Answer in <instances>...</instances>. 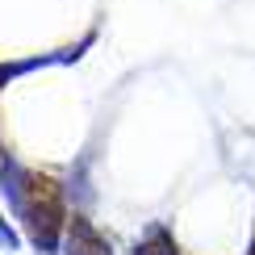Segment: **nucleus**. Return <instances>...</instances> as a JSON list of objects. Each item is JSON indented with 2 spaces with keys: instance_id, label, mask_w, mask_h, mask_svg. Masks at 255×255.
Instances as JSON below:
<instances>
[{
  "instance_id": "nucleus-1",
  "label": "nucleus",
  "mask_w": 255,
  "mask_h": 255,
  "mask_svg": "<svg viewBox=\"0 0 255 255\" xmlns=\"http://www.w3.org/2000/svg\"><path fill=\"white\" fill-rule=\"evenodd\" d=\"M21 209H25V226L34 243L42 247H55L59 230H63V201H59V188L50 184L46 176H29L25 180V193H21Z\"/></svg>"
},
{
  "instance_id": "nucleus-2",
  "label": "nucleus",
  "mask_w": 255,
  "mask_h": 255,
  "mask_svg": "<svg viewBox=\"0 0 255 255\" xmlns=\"http://www.w3.org/2000/svg\"><path fill=\"white\" fill-rule=\"evenodd\" d=\"M67 255H109V243H105L84 218H76L71 222V251Z\"/></svg>"
},
{
  "instance_id": "nucleus-3",
  "label": "nucleus",
  "mask_w": 255,
  "mask_h": 255,
  "mask_svg": "<svg viewBox=\"0 0 255 255\" xmlns=\"http://www.w3.org/2000/svg\"><path fill=\"white\" fill-rule=\"evenodd\" d=\"M138 255H176V247H167L163 239H155L151 247H142V251H138Z\"/></svg>"
},
{
  "instance_id": "nucleus-4",
  "label": "nucleus",
  "mask_w": 255,
  "mask_h": 255,
  "mask_svg": "<svg viewBox=\"0 0 255 255\" xmlns=\"http://www.w3.org/2000/svg\"><path fill=\"white\" fill-rule=\"evenodd\" d=\"M251 255H255V251H251Z\"/></svg>"
}]
</instances>
